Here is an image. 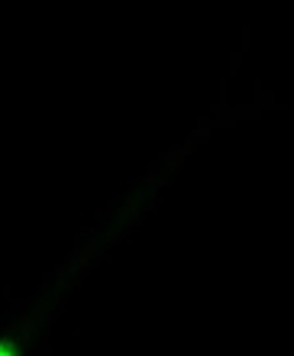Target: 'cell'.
<instances>
[{"label": "cell", "mask_w": 294, "mask_h": 356, "mask_svg": "<svg viewBox=\"0 0 294 356\" xmlns=\"http://www.w3.org/2000/svg\"><path fill=\"white\" fill-rule=\"evenodd\" d=\"M0 356H26V347L17 334H0Z\"/></svg>", "instance_id": "obj_1"}]
</instances>
